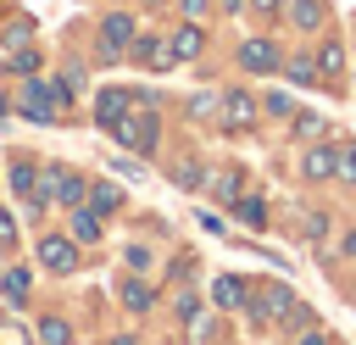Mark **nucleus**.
Here are the masks:
<instances>
[{
  "label": "nucleus",
  "instance_id": "nucleus-34",
  "mask_svg": "<svg viewBox=\"0 0 356 345\" xmlns=\"http://www.w3.org/2000/svg\"><path fill=\"white\" fill-rule=\"evenodd\" d=\"M0 245H17V217L0 206Z\"/></svg>",
  "mask_w": 356,
  "mask_h": 345
},
{
  "label": "nucleus",
  "instance_id": "nucleus-41",
  "mask_svg": "<svg viewBox=\"0 0 356 345\" xmlns=\"http://www.w3.org/2000/svg\"><path fill=\"white\" fill-rule=\"evenodd\" d=\"M6 111H11V95H6V89H0V122H6Z\"/></svg>",
  "mask_w": 356,
  "mask_h": 345
},
{
  "label": "nucleus",
  "instance_id": "nucleus-33",
  "mask_svg": "<svg viewBox=\"0 0 356 345\" xmlns=\"http://www.w3.org/2000/svg\"><path fill=\"white\" fill-rule=\"evenodd\" d=\"M11 67H17V72H33V67H39V56H33V45H17V56H11Z\"/></svg>",
  "mask_w": 356,
  "mask_h": 345
},
{
  "label": "nucleus",
  "instance_id": "nucleus-23",
  "mask_svg": "<svg viewBox=\"0 0 356 345\" xmlns=\"http://www.w3.org/2000/svg\"><path fill=\"white\" fill-rule=\"evenodd\" d=\"M39 345H72V323L67 317H39Z\"/></svg>",
  "mask_w": 356,
  "mask_h": 345
},
{
  "label": "nucleus",
  "instance_id": "nucleus-7",
  "mask_svg": "<svg viewBox=\"0 0 356 345\" xmlns=\"http://www.w3.org/2000/svg\"><path fill=\"white\" fill-rule=\"evenodd\" d=\"M134 50H139V61H145L150 72H172V67H178L172 33H145V39H134Z\"/></svg>",
  "mask_w": 356,
  "mask_h": 345
},
{
  "label": "nucleus",
  "instance_id": "nucleus-13",
  "mask_svg": "<svg viewBox=\"0 0 356 345\" xmlns=\"http://www.w3.org/2000/svg\"><path fill=\"white\" fill-rule=\"evenodd\" d=\"M312 61H317V78H323V83H339V78H345V45H339V39H323Z\"/></svg>",
  "mask_w": 356,
  "mask_h": 345
},
{
  "label": "nucleus",
  "instance_id": "nucleus-26",
  "mask_svg": "<svg viewBox=\"0 0 356 345\" xmlns=\"http://www.w3.org/2000/svg\"><path fill=\"white\" fill-rule=\"evenodd\" d=\"M334 178L356 184V145H339V150H334Z\"/></svg>",
  "mask_w": 356,
  "mask_h": 345
},
{
  "label": "nucleus",
  "instance_id": "nucleus-1",
  "mask_svg": "<svg viewBox=\"0 0 356 345\" xmlns=\"http://www.w3.org/2000/svg\"><path fill=\"white\" fill-rule=\"evenodd\" d=\"M67 106H72V89H67V83H44V78H28V83H22V117L56 122Z\"/></svg>",
  "mask_w": 356,
  "mask_h": 345
},
{
  "label": "nucleus",
  "instance_id": "nucleus-37",
  "mask_svg": "<svg viewBox=\"0 0 356 345\" xmlns=\"http://www.w3.org/2000/svg\"><path fill=\"white\" fill-rule=\"evenodd\" d=\"M295 345H328V334H323V328H300V334H295Z\"/></svg>",
  "mask_w": 356,
  "mask_h": 345
},
{
  "label": "nucleus",
  "instance_id": "nucleus-12",
  "mask_svg": "<svg viewBox=\"0 0 356 345\" xmlns=\"http://www.w3.org/2000/svg\"><path fill=\"white\" fill-rule=\"evenodd\" d=\"M284 11H289V28H295V33H317L323 17H328L323 0H284Z\"/></svg>",
  "mask_w": 356,
  "mask_h": 345
},
{
  "label": "nucleus",
  "instance_id": "nucleus-35",
  "mask_svg": "<svg viewBox=\"0 0 356 345\" xmlns=\"http://www.w3.org/2000/svg\"><path fill=\"white\" fill-rule=\"evenodd\" d=\"M28 33H33V22H11L6 28V45H28Z\"/></svg>",
  "mask_w": 356,
  "mask_h": 345
},
{
  "label": "nucleus",
  "instance_id": "nucleus-20",
  "mask_svg": "<svg viewBox=\"0 0 356 345\" xmlns=\"http://www.w3.org/2000/svg\"><path fill=\"white\" fill-rule=\"evenodd\" d=\"M72 239H78V245H95V239H100V217H95L83 200L72 206Z\"/></svg>",
  "mask_w": 356,
  "mask_h": 345
},
{
  "label": "nucleus",
  "instance_id": "nucleus-9",
  "mask_svg": "<svg viewBox=\"0 0 356 345\" xmlns=\"http://www.w3.org/2000/svg\"><path fill=\"white\" fill-rule=\"evenodd\" d=\"M239 67H245V72H278L284 56H278L273 39H245V45H239Z\"/></svg>",
  "mask_w": 356,
  "mask_h": 345
},
{
  "label": "nucleus",
  "instance_id": "nucleus-29",
  "mask_svg": "<svg viewBox=\"0 0 356 345\" xmlns=\"http://www.w3.org/2000/svg\"><path fill=\"white\" fill-rule=\"evenodd\" d=\"M261 111H267V117H295V100H289V95H267Z\"/></svg>",
  "mask_w": 356,
  "mask_h": 345
},
{
  "label": "nucleus",
  "instance_id": "nucleus-18",
  "mask_svg": "<svg viewBox=\"0 0 356 345\" xmlns=\"http://www.w3.org/2000/svg\"><path fill=\"white\" fill-rule=\"evenodd\" d=\"M206 195H211V200H222V206H234V200H239V172H234V167H222L217 178H206Z\"/></svg>",
  "mask_w": 356,
  "mask_h": 345
},
{
  "label": "nucleus",
  "instance_id": "nucleus-6",
  "mask_svg": "<svg viewBox=\"0 0 356 345\" xmlns=\"http://www.w3.org/2000/svg\"><path fill=\"white\" fill-rule=\"evenodd\" d=\"M128 111H134V89H122V83H106V89L95 95V122H100V128H117Z\"/></svg>",
  "mask_w": 356,
  "mask_h": 345
},
{
  "label": "nucleus",
  "instance_id": "nucleus-17",
  "mask_svg": "<svg viewBox=\"0 0 356 345\" xmlns=\"http://www.w3.org/2000/svg\"><path fill=\"white\" fill-rule=\"evenodd\" d=\"M28 289H33L28 267H6V273H0V295H6L11 306H28Z\"/></svg>",
  "mask_w": 356,
  "mask_h": 345
},
{
  "label": "nucleus",
  "instance_id": "nucleus-14",
  "mask_svg": "<svg viewBox=\"0 0 356 345\" xmlns=\"http://www.w3.org/2000/svg\"><path fill=\"white\" fill-rule=\"evenodd\" d=\"M83 206H89L95 217H111V211L122 206V189H117V184H89V189H83Z\"/></svg>",
  "mask_w": 356,
  "mask_h": 345
},
{
  "label": "nucleus",
  "instance_id": "nucleus-3",
  "mask_svg": "<svg viewBox=\"0 0 356 345\" xmlns=\"http://www.w3.org/2000/svg\"><path fill=\"white\" fill-rule=\"evenodd\" d=\"M256 117H261V100L250 95V89H222V128L228 134H250L256 128Z\"/></svg>",
  "mask_w": 356,
  "mask_h": 345
},
{
  "label": "nucleus",
  "instance_id": "nucleus-2",
  "mask_svg": "<svg viewBox=\"0 0 356 345\" xmlns=\"http://www.w3.org/2000/svg\"><path fill=\"white\" fill-rule=\"evenodd\" d=\"M111 134H117V139H122L134 156H150V150L161 145V117H156V111H128V117H122Z\"/></svg>",
  "mask_w": 356,
  "mask_h": 345
},
{
  "label": "nucleus",
  "instance_id": "nucleus-5",
  "mask_svg": "<svg viewBox=\"0 0 356 345\" xmlns=\"http://www.w3.org/2000/svg\"><path fill=\"white\" fill-rule=\"evenodd\" d=\"M39 262H44V273H72L78 267V239H67V234H39Z\"/></svg>",
  "mask_w": 356,
  "mask_h": 345
},
{
  "label": "nucleus",
  "instance_id": "nucleus-24",
  "mask_svg": "<svg viewBox=\"0 0 356 345\" xmlns=\"http://www.w3.org/2000/svg\"><path fill=\"white\" fill-rule=\"evenodd\" d=\"M278 72H284L289 83H317V61H312V56H289Z\"/></svg>",
  "mask_w": 356,
  "mask_h": 345
},
{
  "label": "nucleus",
  "instance_id": "nucleus-8",
  "mask_svg": "<svg viewBox=\"0 0 356 345\" xmlns=\"http://www.w3.org/2000/svg\"><path fill=\"white\" fill-rule=\"evenodd\" d=\"M134 39H139V33H134V17H128V11H111V17L100 22V50H106V56H122Z\"/></svg>",
  "mask_w": 356,
  "mask_h": 345
},
{
  "label": "nucleus",
  "instance_id": "nucleus-22",
  "mask_svg": "<svg viewBox=\"0 0 356 345\" xmlns=\"http://www.w3.org/2000/svg\"><path fill=\"white\" fill-rule=\"evenodd\" d=\"M172 184H178V189H206V167H200L195 156H184V161L172 167Z\"/></svg>",
  "mask_w": 356,
  "mask_h": 345
},
{
  "label": "nucleus",
  "instance_id": "nucleus-25",
  "mask_svg": "<svg viewBox=\"0 0 356 345\" xmlns=\"http://www.w3.org/2000/svg\"><path fill=\"white\" fill-rule=\"evenodd\" d=\"M39 172H44V167H33V161H11V189L28 200V195H33V184H39Z\"/></svg>",
  "mask_w": 356,
  "mask_h": 345
},
{
  "label": "nucleus",
  "instance_id": "nucleus-28",
  "mask_svg": "<svg viewBox=\"0 0 356 345\" xmlns=\"http://www.w3.org/2000/svg\"><path fill=\"white\" fill-rule=\"evenodd\" d=\"M289 122H295V134H300V139H317V134H323V117H317V111H295Z\"/></svg>",
  "mask_w": 356,
  "mask_h": 345
},
{
  "label": "nucleus",
  "instance_id": "nucleus-10",
  "mask_svg": "<svg viewBox=\"0 0 356 345\" xmlns=\"http://www.w3.org/2000/svg\"><path fill=\"white\" fill-rule=\"evenodd\" d=\"M44 172H50L56 206H78V200H83V189H89V184H83V172H72V167H61V161H56V167H44Z\"/></svg>",
  "mask_w": 356,
  "mask_h": 345
},
{
  "label": "nucleus",
  "instance_id": "nucleus-32",
  "mask_svg": "<svg viewBox=\"0 0 356 345\" xmlns=\"http://www.w3.org/2000/svg\"><path fill=\"white\" fill-rule=\"evenodd\" d=\"M0 345H28V328L6 317V323H0Z\"/></svg>",
  "mask_w": 356,
  "mask_h": 345
},
{
  "label": "nucleus",
  "instance_id": "nucleus-39",
  "mask_svg": "<svg viewBox=\"0 0 356 345\" xmlns=\"http://www.w3.org/2000/svg\"><path fill=\"white\" fill-rule=\"evenodd\" d=\"M217 6H222L228 17H239V11H245V0H217Z\"/></svg>",
  "mask_w": 356,
  "mask_h": 345
},
{
  "label": "nucleus",
  "instance_id": "nucleus-40",
  "mask_svg": "<svg viewBox=\"0 0 356 345\" xmlns=\"http://www.w3.org/2000/svg\"><path fill=\"white\" fill-rule=\"evenodd\" d=\"M339 250H345V256H356V234H345V239H339Z\"/></svg>",
  "mask_w": 356,
  "mask_h": 345
},
{
  "label": "nucleus",
  "instance_id": "nucleus-15",
  "mask_svg": "<svg viewBox=\"0 0 356 345\" xmlns=\"http://www.w3.org/2000/svg\"><path fill=\"white\" fill-rule=\"evenodd\" d=\"M172 50H178V61H195V56L206 50V28H200V22H184V28L172 33Z\"/></svg>",
  "mask_w": 356,
  "mask_h": 345
},
{
  "label": "nucleus",
  "instance_id": "nucleus-19",
  "mask_svg": "<svg viewBox=\"0 0 356 345\" xmlns=\"http://www.w3.org/2000/svg\"><path fill=\"white\" fill-rule=\"evenodd\" d=\"M234 217H239L245 228H267V200H261V195H239V200H234Z\"/></svg>",
  "mask_w": 356,
  "mask_h": 345
},
{
  "label": "nucleus",
  "instance_id": "nucleus-27",
  "mask_svg": "<svg viewBox=\"0 0 356 345\" xmlns=\"http://www.w3.org/2000/svg\"><path fill=\"white\" fill-rule=\"evenodd\" d=\"M189 117H222V95H195L189 100Z\"/></svg>",
  "mask_w": 356,
  "mask_h": 345
},
{
  "label": "nucleus",
  "instance_id": "nucleus-21",
  "mask_svg": "<svg viewBox=\"0 0 356 345\" xmlns=\"http://www.w3.org/2000/svg\"><path fill=\"white\" fill-rule=\"evenodd\" d=\"M150 300H156V289H150L145 278H134V273H128V278H122V306H128V312H145Z\"/></svg>",
  "mask_w": 356,
  "mask_h": 345
},
{
  "label": "nucleus",
  "instance_id": "nucleus-38",
  "mask_svg": "<svg viewBox=\"0 0 356 345\" xmlns=\"http://www.w3.org/2000/svg\"><path fill=\"white\" fill-rule=\"evenodd\" d=\"M245 6H250V11H261V17H278V11H284V0H245Z\"/></svg>",
  "mask_w": 356,
  "mask_h": 345
},
{
  "label": "nucleus",
  "instance_id": "nucleus-16",
  "mask_svg": "<svg viewBox=\"0 0 356 345\" xmlns=\"http://www.w3.org/2000/svg\"><path fill=\"white\" fill-rule=\"evenodd\" d=\"M300 178H334V150H328V145H306Z\"/></svg>",
  "mask_w": 356,
  "mask_h": 345
},
{
  "label": "nucleus",
  "instance_id": "nucleus-42",
  "mask_svg": "<svg viewBox=\"0 0 356 345\" xmlns=\"http://www.w3.org/2000/svg\"><path fill=\"white\" fill-rule=\"evenodd\" d=\"M106 345H134V339H106Z\"/></svg>",
  "mask_w": 356,
  "mask_h": 345
},
{
  "label": "nucleus",
  "instance_id": "nucleus-30",
  "mask_svg": "<svg viewBox=\"0 0 356 345\" xmlns=\"http://www.w3.org/2000/svg\"><path fill=\"white\" fill-rule=\"evenodd\" d=\"M306 239H312V245L328 239V211H312V217H306Z\"/></svg>",
  "mask_w": 356,
  "mask_h": 345
},
{
  "label": "nucleus",
  "instance_id": "nucleus-31",
  "mask_svg": "<svg viewBox=\"0 0 356 345\" xmlns=\"http://www.w3.org/2000/svg\"><path fill=\"white\" fill-rule=\"evenodd\" d=\"M122 262H128V273H145V267H150V250H145V245H128Z\"/></svg>",
  "mask_w": 356,
  "mask_h": 345
},
{
  "label": "nucleus",
  "instance_id": "nucleus-36",
  "mask_svg": "<svg viewBox=\"0 0 356 345\" xmlns=\"http://www.w3.org/2000/svg\"><path fill=\"white\" fill-rule=\"evenodd\" d=\"M206 11H211V0H184V17H189V22H200Z\"/></svg>",
  "mask_w": 356,
  "mask_h": 345
},
{
  "label": "nucleus",
  "instance_id": "nucleus-11",
  "mask_svg": "<svg viewBox=\"0 0 356 345\" xmlns=\"http://www.w3.org/2000/svg\"><path fill=\"white\" fill-rule=\"evenodd\" d=\"M211 300H217V312H245L250 284H245V278H234V273H222V278L211 284Z\"/></svg>",
  "mask_w": 356,
  "mask_h": 345
},
{
  "label": "nucleus",
  "instance_id": "nucleus-4",
  "mask_svg": "<svg viewBox=\"0 0 356 345\" xmlns=\"http://www.w3.org/2000/svg\"><path fill=\"white\" fill-rule=\"evenodd\" d=\"M289 306H295V289H289V284H261V289H250V300H245V312H250L256 328L273 323V317H284Z\"/></svg>",
  "mask_w": 356,
  "mask_h": 345
}]
</instances>
